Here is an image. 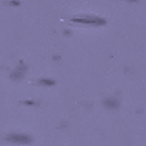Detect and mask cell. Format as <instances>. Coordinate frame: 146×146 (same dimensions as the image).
Segmentation results:
<instances>
[{
    "label": "cell",
    "mask_w": 146,
    "mask_h": 146,
    "mask_svg": "<svg viewBox=\"0 0 146 146\" xmlns=\"http://www.w3.org/2000/svg\"><path fill=\"white\" fill-rule=\"evenodd\" d=\"M12 139L16 140L17 143H26V140H28V138L25 136V135H13Z\"/></svg>",
    "instance_id": "6da1fadb"
}]
</instances>
